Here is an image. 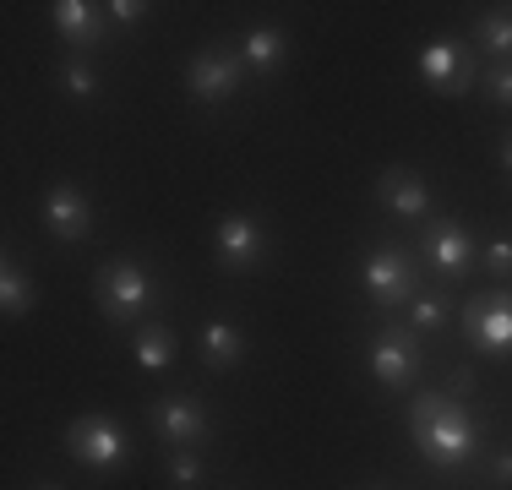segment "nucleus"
<instances>
[{
	"label": "nucleus",
	"mask_w": 512,
	"mask_h": 490,
	"mask_svg": "<svg viewBox=\"0 0 512 490\" xmlns=\"http://www.w3.org/2000/svg\"><path fill=\"white\" fill-rule=\"evenodd\" d=\"M409 431H414L420 458L436 463V469H458V463H469L474 452H480V431H474V420L458 409L453 398H447V392H425V398H414Z\"/></svg>",
	"instance_id": "f257e3e1"
},
{
	"label": "nucleus",
	"mask_w": 512,
	"mask_h": 490,
	"mask_svg": "<svg viewBox=\"0 0 512 490\" xmlns=\"http://www.w3.org/2000/svg\"><path fill=\"white\" fill-rule=\"evenodd\" d=\"M93 294H99L104 316L115 327L137 322V316L153 305V284H148V273H142V262H109L99 273V284H93Z\"/></svg>",
	"instance_id": "f03ea898"
},
{
	"label": "nucleus",
	"mask_w": 512,
	"mask_h": 490,
	"mask_svg": "<svg viewBox=\"0 0 512 490\" xmlns=\"http://www.w3.org/2000/svg\"><path fill=\"white\" fill-rule=\"evenodd\" d=\"M66 452L77 463H88V469H120L126 463V431H120L115 420H104V414H82L77 425H66Z\"/></svg>",
	"instance_id": "7ed1b4c3"
},
{
	"label": "nucleus",
	"mask_w": 512,
	"mask_h": 490,
	"mask_svg": "<svg viewBox=\"0 0 512 490\" xmlns=\"http://www.w3.org/2000/svg\"><path fill=\"white\" fill-rule=\"evenodd\" d=\"M240 77H246V60L229 55V49H202L186 66V88H191V98H202V104H224V98L240 88Z\"/></svg>",
	"instance_id": "20e7f679"
},
{
	"label": "nucleus",
	"mask_w": 512,
	"mask_h": 490,
	"mask_svg": "<svg viewBox=\"0 0 512 490\" xmlns=\"http://www.w3.org/2000/svg\"><path fill=\"white\" fill-rule=\"evenodd\" d=\"M463 327H469L474 349L485 354H507L512 349V294H480V300H469V311H463Z\"/></svg>",
	"instance_id": "39448f33"
},
{
	"label": "nucleus",
	"mask_w": 512,
	"mask_h": 490,
	"mask_svg": "<svg viewBox=\"0 0 512 490\" xmlns=\"http://www.w3.org/2000/svg\"><path fill=\"white\" fill-rule=\"evenodd\" d=\"M420 371V343L404 327H382V338L371 343V376L382 387H409Z\"/></svg>",
	"instance_id": "423d86ee"
},
{
	"label": "nucleus",
	"mask_w": 512,
	"mask_h": 490,
	"mask_svg": "<svg viewBox=\"0 0 512 490\" xmlns=\"http://www.w3.org/2000/svg\"><path fill=\"white\" fill-rule=\"evenodd\" d=\"M44 224H50V235L60 245H77L93 235V207L88 196H82L71 180H60V186H50V196H44Z\"/></svg>",
	"instance_id": "0eeeda50"
},
{
	"label": "nucleus",
	"mask_w": 512,
	"mask_h": 490,
	"mask_svg": "<svg viewBox=\"0 0 512 490\" xmlns=\"http://www.w3.org/2000/svg\"><path fill=\"white\" fill-rule=\"evenodd\" d=\"M148 420H153V431L164 436L169 447H197V441L213 431V420L202 414L197 398H158L148 409Z\"/></svg>",
	"instance_id": "6e6552de"
},
{
	"label": "nucleus",
	"mask_w": 512,
	"mask_h": 490,
	"mask_svg": "<svg viewBox=\"0 0 512 490\" xmlns=\"http://www.w3.org/2000/svg\"><path fill=\"white\" fill-rule=\"evenodd\" d=\"M365 289L376 305H404L414 300V267L404 251H371L365 256Z\"/></svg>",
	"instance_id": "1a4fd4ad"
},
{
	"label": "nucleus",
	"mask_w": 512,
	"mask_h": 490,
	"mask_svg": "<svg viewBox=\"0 0 512 490\" xmlns=\"http://www.w3.org/2000/svg\"><path fill=\"white\" fill-rule=\"evenodd\" d=\"M213 240H218V256H224V267H235V273H246V267H256V262L267 256V235H262V224H256V218H246V213L218 218Z\"/></svg>",
	"instance_id": "9d476101"
},
{
	"label": "nucleus",
	"mask_w": 512,
	"mask_h": 490,
	"mask_svg": "<svg viewBox=\"0 0 512 490\" xmlns=\"http://www.w3.org/2000/svg\"><path fill=\"white\" fill-rule=\"evenodd\" d=\"M420 77H425V88L453 93V88H463V82L474 77V60H469V49H463L458 39H436V44L420 49Z\"/></svg>",
	"instance_id": "9b49d317"
},
{
	"label": "nucleus",
	"mask_w": 512,
	"mask_h": 490,
	"mask_svg": "<svg viewBox=\"0 0 512 490\" xmlns=\"http://www.w3.org/2000/svg\"><path fill=\"white\" fill-rule=\"evenodd\" d=\"M376 196H382L398 218H425L431 213V186H425V175H414V169H382Z\"/></svg>",
	"instance_id": "f8f14e48"
},
{
	"label": "nucleus",
	"mask_w": 512,
	"mask_h": 490,
	"mask_svg": "<svg viewBox=\"0 0 512 490\" xmlns=\"http://www.w3.org/2000/svg\"><path fill=\"white\" fill-rule=\"evenodd\" d=\"M425 256H431V267H436L442 278H458L463 267H469V256H474V240L463 235V224L442 218V224L431 229V240H425Z\"/></svg>",
	"instance_id": "ddd939ff"
},
{
	"label": "nucleus",
	"mask_w": 512,
	"mask_h": 490,
	"mask_svg": "<svg viewBox=\"0 0 512 490\" xmlns=\"http://www.w3.org/2000/svg\"><path fill=\"white\" fill-rule=\"evenodd\" d=\"M240 354H246V333H240L235 322H207L202 327V360L213 365V371H229Z\"/></svg>",
	"instance_id": "4468645a"
},
{
	"label": "nucleus",
	"mask_w": 512,
	"mask_h": 490,
	"mask_svg": "<svg viewBox=\"0 0 512 490\" xmlns=\"http://www.w3.org/2000/svg\"><path fill=\"white\" fill-rule=\"evenodd\" d=\"M289 55V39L278 28H251L246 39H240V60H246L251 71H278Z\"/></svg>",
	"instance_id": "2eb2a0df"
},
{
	"label": "nucleus",
	"mask_w": 512,
	"mask_h": 490,
	"mask_svg": "<svg viewBox=\"0 0 512 490\" xmlns=\"http://www.w3.org/2000/svg\"><path fill=\"white\" fill-rule=\"evenodd\" d=\"M55 28L66 33L77 49L99 44V33H104V28H99V11H93L88 0H60V6H55Z\"/></svg>",
	"instance_id": "dca6fc26"
},
{
	"label": "nucleus",
	"mask_w": 512,
	"mask_h": 490,
	"mask_svg": "<svg viewBox=\"0 0 512 490\" xmlns=\"http://www.w3.org/2000/svg\"><path fill=\"white\" fill-rule=\"evenodd\" d=\"M137 365L142 371H169V365H175V333H169V327H142L137 333Z\"/></svg>",
	"instance_id": "f3484780"
},
{
	"label": "nucleus",
	"mask_w": 512,
	"mask_h": 490,
	"mask_svg": "<svg viewBox=\"0 0 512 490\" xmlns=\"http://www.w3.org/2000/svg\"><path fill=\"white\" fill-rule=\"evenodd\" d=\"M33 300H39V289L28 284V273H22L17 262H6V273H0V311H6V316H28Z\"/></svg>",
	"instance_id": "a211bd4d"
},
{
	"label": "nucleus",
	"mask_w": 512,
	"mask_h": 490,
	"mask_svg": "<svg viewBox=\"0 0 512 490\" xmlns=\"http://www.w3.org/2000/svg\"><path fill=\"white\" fill-rule=\"evenodd\" d=\"M480 44L491 49V55H512V17H502V11L480 17Z\"/></svg>",
	"instance_id": "6ab92c4d"
},
{
	"label": "nucleus",
	"mask_w": 512,
	"mask_h": 490,
	"mask_svg": "<svg viewBox=\"0 0 512 490\" xmlns=\"http://www.w3.org/2000/svg\"><path fill=\"white\" fill-rule=\"evenodd\" d=\"M414 327H420V333H436V327L447 322V300L442 294H414Z\"/></svg>",
	"instance_id": "aec40b11"
},
{
	"label": "nucleus",
	"mask_w": 512,
	"mask_h": 490,
	"mask_svg": "<svg viewBox=\"0 0 512 490\" xmlns=\"http://www.w3.org/2000/svg\"><path fill=\"white\" fill-rule=\"evenodd\" d=\"M169 480H175V490H191L202 480V458L191 447H175V458H169Z\"/></svg>",
	"instance_id": "412c9836"
},
{
	"label": "nucleus",
	"mask_w": 512,
	"mask_h": 490,
	"mask_svg": "<svg viewBox=\"0 0 512 490\" xmlns=\"http://www.w3.org/2000/svg\"><path fill=\"white\" fill-rule=\"evenodd\" d=\"M60 82H66L71 98H99V77H93V66H82V60H71V66L60 71Z\"/></svg>",
	"instance_id": "4be33fe9"
},
{
	"label": "nucleus",
	"mask_w": 512,
	"mask_h": 490,
	"mask_svg": "<svg viewBox=\"0 0 512 490\" xmlns=\"http://www.w3.org/2000/svg\"><path fill=\"white\" fill-rule=\"evenodd\" d=\"M485 88H491L496 104H507V109H512V66H496L491 77H485Z\"/></svg>",
	"instance_id": "5701e85b"
},
{
	"label": "nucleus",
	"mask_w": 512,
	"mask_h": 490,
	"mask_svg": "<svg viewBox=\"0 0 512 490\" xmlns=\"http://www.w3.org/2000/svg\"><path fill=\"white\" fill-rule=\"evenodd\" d=\"M485 267H491V273H512V240H491V251H485Z\"/></svg>",
	"instance_id": "b1692460"
},
{
	"label": "nucleus",
	"mask_w": 512,
	"mask_h": 490,
	"mask_svg": "<svg viewBox=\"0 0 512 490\" xmlns=\"http://www.w3.org/2000/svg\"><path fill=\"white\" fill-rule=\"evenodd\" d=\"M142 11H148L142 0H115V6H109V17H115L120 28H131V22H142Z\"/></svg>",
	"instance_id": "393cba45"
},
{
	"label": "nucleus",
	"mask_w": 512,
	"mask_h": 490,
	"mask_svg": "<svg viewBox=\"0 0 512 490\" xmlns=\"http://www.w3.org/2000/svg\"><path fill=\"white\" fill-rule=\"evenodd\" d=\"M458 392H474V371H463V365L447 376V398H458Z\"/></svg>",
	"instance_id": "a878e982"
},
{
	"label": "nucleus",
	"mask_w": 512,
	"mask_h": 490,
	"mask_svg": "<svg viewBox=\"0 0 512 490\" xmlns=\"http://www.w3.org/2000/svg\"><path fill=\"white\" fill-rule=\"evenodd\" d=\"M491 474H496L502 485H512V452H496V458H491Z\"/></svg>",
	"instance_id": "bb28decb"
},
{
	"label": "nucleus",
	"mask_w": 512,
	"mask_h": 490,
	"mask_svg": "<svg viewBox=\"0 0 512 490\" xmlns=\"http://www.w3.org/2000/svg\"><path fill=\"white\" fill-rule=\"evenodd\" d=\"M502 169H512V137L502 142Z\"/></svg>",
	"instance_id": "cd10ccee"
},
{
	"label": "nucleus",
	"mask_w": 512,
	"mask_h": 490,
	"mask_svg": "<svg viewBox=\"0 0 512 490\" xmlns=\"http://www.w3.org/2000/svg\"><path fill=\"white\" fill-rule=\"evenodd\" d=\"M39 490H60V485H39Z\"/></svg>",
	"instance_id": "c85d7f7f"
}]
</instances>
